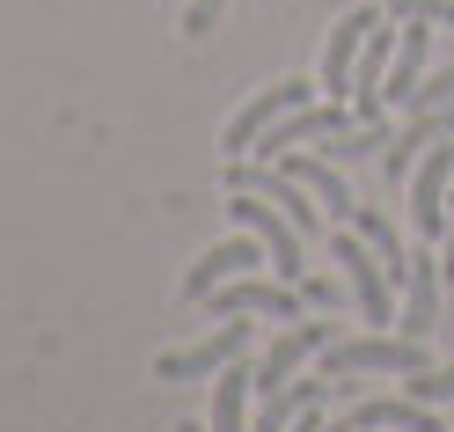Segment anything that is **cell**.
<instances>
[{
    "label": "cell",
    "instance_id": "5bb4252c",
    "mask_svg": "<svg viewBox=\"0 0 454 432\" xmlns=\"http://www.w3.org/2000/svg\"><path fill=\"white\" fill-rule=\"evenodd\" d=\"M278 169H286V177H301L308 191H316L330 220H352V213H359V198L345 191V177H337V161H330V154H301V147H294V154H278Z\"/></svg>",
    "mask_w": 454,
    "mask_h": 432
},
{
    "label": "cell",
    "instance_id": "7c38bea8",
    "mask_svg": "<svg viewBox=\"0 0 454 432\" xmlns=\"http://www.w3.org/2000/svg\"><path fill=\"white\" fill-rule=\"evenodd\" d=\"M440 256L433 249H411V271H403V330L411 337H433L440 330Z\"/></svg>",
    "mask_w": 454,
    "mask_h": 432
},
{
    "label": "cell",
    "instance_id": "9a60e30c",
    "mask_svg": "<svg viewBox=\"0 0 454 432\" xmlns=\"http://www.w3.org/2000/svg\"><path fill=\"white\" fill-rule=\"evenodd\" d=\"M249 389H257V373H249L242 359H227L213 373V432H257V418H249Z\"/></svg>",
    "mask_w": 454,
    "mask_h": 432
},
{
    "label": "cell",
    "instance_id": "603a6c76",
    "mask_svg": "<svg viewBox=\"0 0 454 432\" xmlns=\"http://www.w3.org/2000/svg\"><path fill=\"white\" fill-rule=\"evenodd\" d=\"M440 271H447V286H454V191H447V235H440Z\"/></svg>",
    "mask_w": 454,
    "mask_h": 432
},
{
    "label": "cell",
    "instance_id": "e0dca14e",
    "mask_svg": "<svg viewBox=\"0 0 454 432\" xmlns=\"http://www.w3.org/2000/svg\"><path fill=\"white\" fill-rule=\"evenodd\" d=\"M352 227H359V235H366V242L381 249V264H388V279L403 286V271H411V249H403V235H395V220H388L381 206H359V213H352Z\"/></svg>",
    "mask_w": 454,
    "mask_h": 432
},
{
    "label": "cell",
    "instance_id": "30bf717a",
    "mask_svg": "<svg viewBox=\"0 0 454 432\" xmlns=\"http://www.w3.org/2000/svg\"><path fill=\"white\" fill-rule=\"evenodd\" d=\"M330 337H337L330 323H286V330L264 344V359H257V389H264V396H271V389H286L294 373H301V366L330 344Z\"/></svg>",
    "mask_w": 454,
    "mask_h": 432
},
{
    "label": "cell",
    "instance_id": "4fadbf2b",
    "mask_svg": "<svg viewBox=\"0 0 454 432\" xmlns=\"http://www.w3.org/2000/svg\"><path fill=\"white\" fill-rule=\"evenodd\" d=\"M395 22H403V37H395V59H388L381 96H388V110H403L411 89L425 81V51H433V37H425V30H433V22H425V15H395Z\"/></svg>",
    "mask_w": 454,
    "mask_h": 432
},
{
    "label": "cell",
    "instance_id": "ffe728a7",
    "mask_svg": "<svg viewBox=\"0 0 454 432\" xmlns=\"http://www.w3.org/2000/svg\"><path fill=\"white\" fill-rule=\"evenodd\" d=\"M395 15H425V22H447L454 30V0H388Z\"/></svg>",
    "mask_w": 454,
    "mask_h": 432
},
{
    "label": "cell",
    "instance_id": "ac0fdd59",
    "mask_svg": "<svg viewBox=\"0 0 454 432\" xmlns=\"http://www.w3.org/2000/svg\"><path fill=\"white\" fill-rule=\"evenodd\" d=\"M403 396H418V403H440V396H454V359H447V366H418L411 381H403Z\"/></svg>",
    "mask_w": 454,
    "mask_h": 432
},
{
    "label": "cell",
    "instance_id": "6da1fadb",
    "mask_svg": "<svg viewBox=\"0 0 454 432\" xmlns=\"http://www.w3.org/2000/svg\"><path fill=\"white\" fill-rule=\"evenodd\" d=\"M425 366V337H330L323 344V373L330 381H352V373H418Z\"/></svg>",
    "mask_w": 454,
    "mask_h": 432
},
{
    "label": "cell",
    "instance_id": "8fae6325",
    "mask_svg": "<svg viewBox=\"0 0 454 432\" xmlns=\"http://www.w3.org/2000/svg\"><path fill=\"white\" fill-rule=\"evenodd\" d=\"M433 139H454V103H433V110H411V125L381 147V177L388 184H403L411 169H418V154L433 147Z\"/></svg>",
    "mask_w": 454,
    "mask_h": 432
},
{
    "label": "cell",
    "instance_id": "277c9868",
    "mask_svg": "<svg viewBox=\"0 0 454 432\" xmlns=\"http://www.w3.org/2000/svg\"><path fill=\"white\" fill-rule=\"evenodd\" d=\"M447 191H454V147L433 139V147L418 154V169H411V227L425 242L447 235Z\"/></svg>",
    "mask_w": 454,
    "mask_h": 432
},
{
    "label": "cell",
    "instance_id": "44dd1931",
    "mask_svg": "<svg viewBox=\"0 0 454 432\" xmlns=\"http://www.w3.org/2000/svg\"><path fill=\"white\" fill-rule=\"evenodd\" d=\"M220 8H227V0H191V15H184V30H191V37H206L213 22H220Z\"/></svg>",
    "mask_w": 454,
    "mask_h": 432
},
{
    "label": "cell",
    "instance_id": "3957f363",
    "mask_svg": "<svg viewBox=\"0 0 454 432\" xmlns=\"http://www.w3.org/2000/svg\"><path fill=\"white\" fill-rule=\"evenodd\" d=\"M213 315H271V323H301V286L294 279H257V271H242V279H227L213 286Z\"/></svg>",
    "mask_w": 454,
    "mask_h": 432
},
{
    "label": "cell",
    "instance_id": "7a4b0ae2",
    "mask_svg": "<svg viewBox=\"0 0 454 432\" xmlns=\"http://www.w3.org/2000/svg\"><path fill=\"white\" fill-rule=\"evenodd\" d=\"M330 256L345 264L352 294H359V315H366V323H381V330H388V323H395V294H403V286L388 279L381 249H374V242H366L359 227H352V235H330Z\"/></svg>",
    "mask_w": 454,
    "mask_h": 432
},
{
    "label": "cell",
    "instance_id": "9c48e42d",
    "mask_svg": "<svg viewBox=\"0 0 454 432\" xmlns=\"http://www.w3.org/2000/svg\"><path fill=\"white\" fill-rule=\"evenodd\" d=\"M242 352H249V323H242V315H227L206 344H191V352H161L154 373H161V381H198V373H220L227 359H242Z\"/></svg>",
    "mask_w": 454,
    "mask_h": 432
},
{
    "label": "cell",
    "instance_id": "8992f818",
    "mask_svg": "<svg viewBox=\"0 0 454 432\" xmlns=\"http://www.w3.org/2000/svg\"><path fill=\"white\" fill-rule=\"evenodd\" d=\"M257 264H271V249H264V235H242L235 242H213L206 256H198V264L184 271V301H206L213 286H227V279H242V271H257Z\"/></svg>",
    "mask_w": 454,
    "mask_h": 432
},
{
    "label": "cell",
    "instance_id": "2e32d148",
    "mask_svg": "<svg viewBox=\"0 0 454 432\" xmlns=\"http://www.w3.org/2000/svg\"><path fill=\"white\" fill-rule=\"evenodd\" d=\"M352 425L359 432H440L433 403H418V396H374V403L352 411Z\"/></svg>",
    "mask_w": 454,
    "mask_h": 432
},
{
    "label": "cell",
    "instance_id": "52a82bcc",
    "mask_svg": "<svg viewBox=\"0 0 454 432\" xmlns=\"http://www.w3.org/2000/svg\"><path fill=\"white\" fill-rule=\"evenodd\" d=\"M374 22H381V8H352V15L330 22V44H323V96H337V103L352 96L359 51H366V30H374Z\"/></svg>",
    "mask_w": 454,
    "mask_h": 432
},
{
    "label": "cell",
    "instance_id": "5b68a950",
    "mask_svg": "<svg viewBox=\"0 0 454 432\" xmlns=\"http://www.w3.org/2000/svg\"><path fill=\"white\" fill-rule=\"evenodd\" d=\"M301 103H316V89L308 81H278V89H264V96H249L235 118H227V132H220V154H257V139L286 118V110H301Z\"/></svg>",
    "mask_w": 454,
    "mask_h": 432
},
{
    "label": "cell",
    "instance_id": "ba28073f",
    "mask_svg": "<svg viewBox=\"0 0 454 432\" xmlns=\"http://www.w3.org/2000/svg\"><path fill=\"white\" fill-rule=\"evenodd\" d=\"M235 184H242V191H264L271 206H278V213H286V220L301 227V235H308V242H323V220H330V213H323V198L308 191L301 177H286L278 161H271V169H242Z\"/></svg>",
    "mask_w": 454,
    "mask_h": 432
},
{
    "label": "cell",
    "instance_id": "d6986e66",
    "mask_svg": "<svg viewBox=\"0 0 454 432\" xmlns=\"http://www.w3.org/2000/svg\"><path fill=\"white\" fill-rule=\"evenodd\" d=\"M433 103H454V67H447V74H425L403 110H433Z\"/></svg>",
    "mask_w": 454,
    "mask_h": 432
},
{
    "label": "cell",
    "instance_id": "7402d4cb",
    "mask_svg": "<svg viewBox=\"0 0 454 432\" xmlns=\"http://www.w3.org/2000/svg\"><path fill=\"white\" fill-rule=\"evenodd\" d=\"M301 301H316V308H337V279H316V271H308V279H301Z\"/></svg>",
    "mask_w": 454,
    "mask_h": 432
}]
</instances>
